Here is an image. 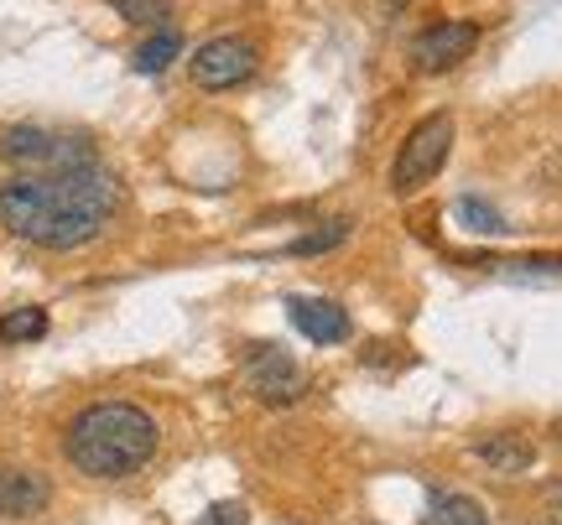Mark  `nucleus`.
I'll return each instance as SVG.
<instances>
[{"mask_svg": "<svg viewBox=\"0 0 562 525\" xmlns=\"http://www.w3.org/2000/svg\"><path fill=\"white\" fill-rule=\"evenodd\" d=\"M121 208V182L110 167L74 172H16L0 182V224L37 250H79L100 240Z\"/></svg>", "mask_w": 562, "mask_h": 525, "instance_id": "obj_1", "label": "nucleus"}, {"mask_svg": "<svg viewBox=\"0 0 562 525\" xmlns=\"http://www.w3.org/2000/svg\"><path fill=\"white\" fill-rule=\"evenodd\" d=\"M161 426L157 416L136 401H94L63 432V453L83 479H131L157 458Z\"/></svg>", "mask_w": 562, "mask_h": 525, "instance_id": "obj_2", "label": "nucleus"}, {"mask_svg": "<svg viewBox=\"0 0 562 525\" xmlns=\"http://www.w3.org/2000/svg\"><path fill=\"white\" fill-rule=\"evenodd\" d=\"M0 157L16 172H74V167H94L100 151L89 136H68V130H42V125H5L0 130Z\"/></svg>", "mask_w": 562, "mask_h": 525, "instance_id": "obj_3", "label": "nucleus"}, {"mask_svg": "<svg viewBox=\"0 0 562 525\" xmlns=\"http://www.w3.org/2000/svg\"><path fill=\"white\" fill-rule=\"evenodd\" d=\"M448 151H453V115H427L406 130L402 151H396V162H391V193H417L427 178H438L442 162H448Z\"/></svg>", "mask_w": 562, "mask_h": 525, "instance_id": "obj_4", "label": "nucleus"}, {"mask_svg": "<svg viewBox=\"0 0 562 525\" xmlns=\"http://www.w3.org/2000/svg\"><path fill=\"white\" fill-rule=\"evenodd\" d=\"M256 62H261V53H256V42L240 37V32H224V37H209L203 47H193V58H188V73H193V83L199 89H240V83L256 79Z\"/></svg>", "mask_w": 562, "mask_h": 525, "instance_id": "obj_5", "label": "nucleus"}, {"mask_svg": "<svg viewBox=\"0 0 562 525\" xmlns=\"http://www.w3.org/2000/svg\"><path fill=\"white\" fill-rule=\"evenodd\" d=\"M245 390L266 406H292L307 396V375L281 344H250V354H245Z\"/></svg>", "mask_w": 562, "mask_h": 525, "instance_id": "obj_6", "label": "nucleus"}, {"mask_svg": "<svg viewBox=\"0 0 562 525\" xmlns=\"http://www.w3.org/2000/svg\"><path fill=\"white\" fill-rule=\"evenodd\" d=\"M474 47H480V26L474 21H432V26H422L417 37H412V62H417L422 73H448Z\"/></svg>", "mask_w": 562, "mask_h": 525, "instance_id": "obj_7", "label": "nucleus"}, {"mask_svg": "<svg viewBox=\"0 0 562 525\" xmlns=\"http://www.w3.org/2000/svg\"><path fill=\"white\" fill-rule=\"evenodd\" d=\"M53 505V484L47 473L21 464H0V521H32Z\"/></svg>", "mask_w": 562, "mask_h": 525, "instance_id": "obj_8", "label": "nucleus"}, {"mask_svg": "<svg viewBox=\"0 0 562 525\" xmlns=\"http://www.w3.org/2000/svg\"><path fill=\"white\" fill-rule=\"evenodd\" d=\"M286 318L297 328L302 339H313V344H344L355 323H349V312L339 303H328V297H286Z\"/></svg>", "mask_w": 562, "mask_h": 525, "instance_id": "obj_9", "label": "nucleus"}, {"mask_svg": "<svg viewBox=\"0 0 562 525\" xmlns=\"http://www.w3.org/2000/svg\"><path fill=\"white\" fill-rule=\"evenodd\" d=\"M480 464H490L495 473H526L537 464V447L526 443L521 432H495V437L480 443Z\"/></svg>", "mask_w": 562, "mask_h": 525, "instance_id": "obj_10", "label": "nucleus"}, {"mask_svg": "<svg viewBox=\"0 0 562 525\" xmlns=\"http://www.w3.org/2000/svg\"><path fill=\"white\" fill-rule=\"evenodd\" d=\"M172 58H182V32H178V26H157V32L136 47L131 68H136V73H146V79H157V73H167V68H172Z\"/></svg>", "mask_w": 562, "mask_h": 525, "instance_id": "obj_11", "label": "nucleus"}, {"mask_svg": "<svg viewBox=\"0 0 562 525\" xmlns=\"http://www.w3.org/2000/svg\"><path fill=\"white\" fill-rule=\"evenodd\" d=\"M422 525H490V510L480 500H469V494H432Z\"/></svg>", "mask_w": 562, "mask_h": 525, "instance_id": "obj_12", "label": "nucleus"}, {"mask_svg": "<svg viewBox=\"0 0 562 525\" xmlns=\"http://www.w3.org/2000/svg\"><path fill=\"white\" fill-rule=\"evenodd\" d=\"M47 339V307H11L0 312V344H37Z\"/></svg>", "mask_w": 562, "mask_h": 525, "instance_id": "obj_13", "label": "nucleus"}, {"mask_svg": "<svg viewBox=\"0 0 562 525\" xmlns=\"http://www.w3.org/2000/svg\"><path fill=\"white\" fill-rule=\"evenodd\" d=\"M110 11L131 26H172V0H110Z\"/></svg>", "mask_w": 562, "mask_h": 525, "instance_id": "obj_14", "label": "nucleus"}, {"mask_svg": "<svg viewBox=\"0 0 562 525\" xmlns=\"http://www.w3.org/2000/svg\"><path fill=\"white\" fill-rule=\"evenodd\" d=\"M349 235H355V224L349 219H328L323 229H313V235H302V240L286 244V255H323V250H339Z\"/></svg>", "mask_w": 562, "mask_h": 525, "instance_id": "obj_15", "label": "nucleus"}, {"mask_svg": "<svg viewBox=\"0 0 562 525\" xmlns=\"http://www.w3.org/2000/svg\"><path fill=\"white\" fill-rule=\"evenodd\" d=\"M453 214H459L469 229H480V235H505V219L490 208V203H480V198H459V203H453Z\"/></svg>", "mask_w": 562, "mask_h": 525, "instance_id": "obj_16", "label": "nucleus"}, {"mask_svg": "<svg viewBox=\"0 0 562 525\" xmlns=\"http://www.w3.org/2000/svg\"><path fill=\"white\" fill-rule=\"evenodd\" d=\"M199 525H250V510H245L240 500H220V505L203 510Z\"/></svg>", "mask_w": 562, "mask_h": 525, "instance_id": "obj_17", "label": "nucleus"}, {"mask_svg": "<svg viewBox=\"0 0 562 525\" xmlns=\"http://www.w3.org/2000/svg\"><path fill=\"white\" fill-rule=\"evenodd\" d=\"M542 500H547V510H552V515L562 521V479H558V484H547V489H542Z\"/></svg>", "mask_w": 562, "mask_h": 525, "instance_id": "obj_18", "label": "nucleus"}]
</instances>
